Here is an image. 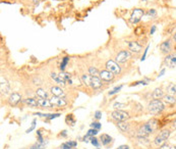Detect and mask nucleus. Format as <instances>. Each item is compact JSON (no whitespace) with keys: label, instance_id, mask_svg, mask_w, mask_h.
<instances>
[{"label":"nucleus","instance_id":"nucleus-1","mask_svg":"<svg viewBox=\"0 0 176 149\" xmlns=\"http://www.w3.org/2000/svg\"><path fill=\"white\" fill-rule=\"evenodd\" d=\"M157 124L156 120H151L148 123L142 125L140 128H138L137 132V137H148L149 135H151L155 130H156V127L155 125Z\"/></svg>","mask_w":176,"mask_h":149},{"label":"nucleus","instance_id":"nucleus-2","mask_svg":"<svg viewBox=\"0 0 176 149\" xmlns=\"http://www.w3.org/2000/svg\"><path fill=\"white\" fill-rule=\"evenodd\" d=\"M165 109V105L160 99H153L148 104V110L152 115H159Z\"/></svg>","mask_w":176,"mask_h":149},{"label":"nucleus","instance_id":"nucleus-3","mask_svg":"<svg viewBox=\"0 0 176 149\" xmlns=\"http://www.w3.org/2000/svg\"><path fill=\"white\" fill-rule=\"evenodd\" d=\"M110 116L115 122H125L130 118L129 113L127 111L122 110V109H115L110 113Z\"/></svg>","mask_w":176,"mask_h":149},{"label":"nucleus","instance_id":"nucleus-4","mask_svg":"<svg viewBox=\"0 0 176 149\" xmlns=\"http://www.w3.org/2000/svg\"><path fill=\"white\" fill-rule=\"evenodd\" d=\"M171 135V131L169 129H165L162 130V131L155 137L154 139V144L157 146H161L162 144L166 143V141L168 140V138L170 137Z\"/></svg>","mask_w":176,"mask_h":149},{"label":"nucleus","instance_id":"nucleus-5","mask_svg":"<svg viewBox=\"0 0 176 149\" xmlns=\"http://www.w3.org/2000/svg\"><path fill=\"white\" fill-rule=\"evenodd\" d=\"M144 15H145L144 9L143 8H135L132 10V12H131L130 18H129L130 24L135 25V24H137V23H140Z\"/></svg>","mask_w":176,"mask_h":149},{"label":"nucleus","instance_id":"nucleus-6","mask_svg":"<svg viewBox=\"0 0 176 149\" xmlns=\"http://www.w3.org/2000/svg\"><path fill=\"white\" fill-rule=\"evenodd\" d=\"M105 66H106V69L111 72V73H113L114 74H119L121 73V67L119 66V64H117L116 61H114L112 59L107 60Z\"/></svg>","mask_w":176,"mask_h":149},{"label":"nucleus","instance_id":"nucleus-7","mask_svg":"<svg viewBox=\"0 0 176 149\" xmlns=\"http://www.w3.org/2000/svg\"><path fill=\"white\" fill-rule=\"evenodd\" d=\"M131 57V53L129 50H121L120 52L117 53L116 57H115V61L117 64H125L128 59Z\"/></svg>","mask_w":176,"mask_h":149},{"label":"nucleus","instance_id":"nucleus-8","mask_svg":"<svg viewBox=\"0 0 176 149\" xmlns=\"http://www.w3.org/2000/svg\"><path fill=\"white\" fill-rule=\"evenodd\" d=\"M50 102L52 103V105L54 107H64V106L67 105V101L65 100V98H62V97H57V96H51L50 98Z\"/></svg>","mask_w":176,"mask_h":149},{"label":"nucleus","instance_id":"nucleus-9","mask_svg":"<svg viewBox=\"0 0 176 149\" xmlns=\"http://www.w3.org/2000/svg\"><path fill=\"white\" fill-rule=\"evenodd\" d=\"M164 64L166 66L170 67V69H173V67L176 66V52H172L169 53L164 58Z\"/></svg>","mask_w":176,"mask_h":149},{"label":"nucleus","instance_id":"nucleus-10","mask_svg":"<svg viewBox=\"0 0 176 149\" xmlns=\"http://www.w3.org/2000/svg\"><path fill=\"white\" fill-rule=\"evenodd\" d=\"M22 101V95L17 92H13L9 95L8 103L10 106H16L20 102Z\"/></svg>","mask_w":176,"mask_h":149},{"label":"nucleus","instance_id":"nucleus-11","mask_svg":"<svg viewBox=\"0 0 176 149\" xmlns=\"http://www.w3.org/2000/svg\"><path fill=\"white\" fill-rule=\"evenodd\" d=\"M126 44H127L128 50H129L130 52L137 53H137H140V51H142V45L137 41H127Z\"/></svg>","mask_w":176,"mask_h":149},{"label":"nucleus","instance_id":"nucleus-12","mask_svg":"<svg viewBox=\"0 0 176 149\" xmlns=\"http://www.w3.org/2000/svg\"><path fill=\"white\" fill-rule=\"evenodd\" d=\"M0 88H1V93L4 95L9 94V92H10V84L3 76H1V78H0Z\"/></svg>","mask_w":176,"mask_h":149},{"label":"nucleus","instance_id":"nucleus-13","mask_svg":"<svg viewBox=\"0 0 176 149\" xmlns=\"http://www.w3.org/2000/svg\"><path fill=\"white\" fill-rule=\"evenodd\" d=\"M115 74L111 72H109L108 69H104V71H100L99 77L101 78L102 81H105V82H111L113 81Z\"/></svg>","mask_w":176,"mask_h":149},{"label":"nucleus","instance_id":"nucleus-14","mask_svg":"<svg viewBox=\"0 0 176 149\" xmlns=\"http://www.w3.org/2000/svg\"><path fill=\"white\" fill-rule=\"evenodd\" d=\"M171 49H172V45H171V40L169 39L160 44V50L163 54H169L171 52Z\"/></svg>","mask_w":176,"mask_h":149},{"label":"nucleus","instance_id":"nucleus-15","mask_svg":"<svg viewBox=\"0 0 176 149\" xmlns=\"http://www.w3.org/2000/svg\"><path fill=\"white\" fill-rule=\"evenodd\" d=\"M37 101H38L39 107L41 108H53L54 106L52 105V103L50 102V100L46 99V98H41V97H37Z\"/></svg>","mask_w":176,"mask_h":149},{"label":"nucleus","instance_id":"nucleus-16","mask_svg":"<svg viewBox=\"0 0 176 149\" xmlns=\"http://www.w3.org/2000/svg\"><path fill=\"white\" fill-rule=\"evenodd\" d=\"M50 92L53 96H57V97H62V98H65V93L63 91L62 88L58 87V86H52L50 88Z\"/></svg>","mask_w":176,"mask_h":149},{"label":"nucleus","instance_id":"nucleus-17","mask_svg":"<svg viewBox=\"0 0 176 149\" xmlns=\"http://www.w3.org/2000/svg\"><path fill=\"white\" fill-rule=\"evenodd\" d=\"M92 78L93 76H91L90 74H83L81 76V81L87 87H91L92 86Z\"/></svg>","mask_w":176,"mask_h":149},{"label":"nucleus","instance_id":"nucleus-18","mask_svg":"<svg viewBox=\"0 0 176 149\" xmlns=\"http://www.w3.org/2000/svg\"><path fill=\"white\" fill-rule=\"evenodd\" d=\"M116 125L118 127V129L123 133H129L130 130V125L127 122H116Z\"/></svg>","mask_w":176,"mask_h":149},{"label":"nucleus","instance_id":"nucleus-19","mask_svg":"<svg viewBox=\"0 0 176 149\" xmlns=\"http://www.w3.org/2000/svg\"><path fill=\"white\" fill-rule=\"evenodd\" d=\"M23 102H25V103L27 104L29 107H31V108H37V107H39L38 101H37L36 98L28 97V98H25V100H23Z\"/></svg>","mask_w":176,"mask_h":149},{"label":"nucleus","instance_id":"nucleus-20","mask_svg":"<svg viewBox=\"0 0 176 149\" xmlns=\"http://www.w3.org/2000/svg\"><path fill=\"white\" fill-rule=\"evenodd\" d=\"M112 141H113L112 137L110 136V135H108V134H102L100 136V142L102 143L103 146H108Z\"/></svg>","mask_w":176,"mask_h":149},{"label":"nucleus","instance_id":"nucleus-21","mask_svg":"<svg viewBox=\"0 0 176 149\" xmlns=\"http://www.w3.org/2000/svg\"><path fill=\"white\" fill-rule=\"evenodd\" d=\"M102 86H103V83H102V80H101L100 77H93L92 86H91V87H92L94 90H97V89H100Z\"/></svg>","mask_w":176,"mask_h":149},{"label":"nucleus","instance_id":"nucleus-22","mask_svg":"<svg viewBox=\"0 0 176 149\" xmlns=\"http://www.w3.org/2000/svg\"><path fill=\"white\" fill-rule=\"evenodd\" d=\"M163 100H164V102H166L169 105H174L176 103V97L174 95H170V94L164 95Z\"/></svg>","mask_w":176,"mask_h":149},{"label":"nucleus","instance_id":"nucleus-23","mask_svg":"<svg viewBox=\"0 0 176 149\" xmlns=\"http://www.w3.org/2000/svg\"><path fill=\"white\" fill-rule=\"evenodd\" d=\"M152 97L153 99H162L164 97V91L161 88H156L152 93Z\"/></svg>","mask_w":176,"mask_h":149},{"label":"nucleus","instance_id":"nucleus-24","mask_svg":"<svg viewBox=\"0 0 176 149\" xmlns=\"http://www.w3.org/2000/svg\"><path fill=\"white\" fill-rule=\"evenodd\" d=\"M51 78L53 79V81H55V83H57L58 85H61V86H64L66 85V83L64 82V81L62 80V78L59 76V74H56V73H51Z\"/></svg>","mask_w":176,"mask_h":149},{"label":"nucleus","instance_id":"nucleus-25","mask_svg":"<svg viewBox=\"0 0 176 149\" xmlns=\"http://www.w3.org/2000/svg\"><path fill=\"white\" fill-rule=\"evenodd\" d=\"M36 95L37 97H41V98H46L48 99L49 94L46 90H44L43 88H37L36 89Z\"/></svg>","mask_w":176,"mask_h":149},{"label":"nucleus","instance_id":"nucleus-26","mask_svg":"<svg viewBox=\"0 0 176 149\" xmlns=\"http://www.w3.org/2000/svg\"><path fill=\"white\" fill-rule=\"evenodd\" d=\"M65 123H66V124L68 125V126H70V127H73V126L76 125V123L74 115H72V113H69V115H67L66 118H65Z\"/></svg>","mask_w":176,"mask_h":149},{"label":"nucleus","instance_id":"nucleus-27","mask_svg":"<svg viewBox=\"0 0 176 149\" xmlns=\"http://www.w3.org/2000/svg\"><path fill=\"white\" fill-rule=\"evenodd\" d=\"M166 91H167L168 94L170 95H176V84L174 83H170L166 88Z\"/></svg>","mask_w":176,"mask_h":149},{"label":"nucleus","instance_id":"nucleus-28","mask_svg":"<svg viewBox=\"0 0 176 149\" xmlns=\"http://www.w3.org/2000/svg\"><path fill=\"white\" fill-rule=\"evenodd\" d=\"M47 143H48V141H44V142L38 141V142H36L34 145H32L29 149H44L45 146L47 145Z\"/></svg>","mask_w":176,"mask_h":149},{"label":"nucleus","instance_id":"nucleus-29","mask_svg":"<svg viewBox=\"0 0 176 149\" xmlns=\"http://www.w3.org/2000/svg\"><path fill=\"white\" fill-rule=\"evenodd\" d=\"M68 61H69V56H64V57L62 58L61 64H60V66H59L60 71L64 72V69H65V67H66L67 64H68Z\"/></svg>","mask_w":176,"mask_h":149},{"label":"nucleus","instance_id":"nucleus-30","mask_svg":"<svg viewBox=\"0 0 176 149\" xmlns=\"http://www.w3.org/2000/svg\"><path fill=\"white\" fill-rule=\"evenodd\" d=\"M89 74L93 77H99L100 71H98V69L95 66H90L89 67Z\"/></svg>","mask_w":176,"mask_h":149},{"label":"nucleus","instance_id":"nucleus-31","mask_svg":"<svg viewBox=\"0 0 176 149\" xmlns=\"http://www.w3.org/2000/svg\"><path fill=\"white\" fill-rule=\"evenodd\" d=\"M123 88V85H120V86H117V87H115L113 90H111V91H109L108 93V95L109 96H111V95H114V94H117V93H119L121 91V89Z\"/></svg>","mask_w":176,"mask_h":149},{"label":"nucleus","instance_id":"nucleus-32","mask_svg":"<svg viewBox=\"0 0 176 149\" xmlns=\"http://www.w3.org/2000/svg\"><path fill=\"white\" fill-rule=\"evenodd\" d=\"M124 107H126L125 103H121V102H115L113 104V108L114 109H122Z\"/></svg>","mask_w":176,"mask_h":149},{"label":"nucleus","instance_id":"nucleus-33","mask_svg":"<svg viewBox=\"0 0 176 149\" xmlns=\"http://www.w3.org/2000/svg\"><path fill=\"white\" fill-rule=\"evenodd\" d=\"M90 140H91V143L93 144L95 147H99L100 146V143H99V140H98L96 137H91L90 138Z\"/></svg>","mask_w":176,"mask_h":149},{"label":"nucleus","instance_id":"nucleus-34","mask_svg":"<svg viewBox=\"0 0 176 149\" xmlns=\"http://www.w3.org/2000/svg\"><path fill=\"white\" fill-rule=\"evenodd\" d=\"M36 122H37V120H36V118H34V120H33V122H32V126L27 130V131H25L27 134H29V133H31L33 130H35V128H36Z\"/></svg>","mask_w":176,"mask_h":149},{"label":"nucleus","instance_id":"nucleus-35","mask_svg":"<svg viewBox=\"0 0 176 149\" xmlns=\"http://www.w3.org/2000/svg\"><path fill=\"white\" fill-rule=\"evenodd\" d=\"M91 128H93V129H96V130H100L101 128H102V125L100 124L99 122H94L91 124Z\"/></svg>","mask_w":176,"mask_h":149},{"label":"nucleus","instance_id":"nucleus-36","mask_svg":"<svg viewBox=\"0 0 176 149\" xmlns=\"http://www.w3.org/2000/svg\"><path fill=\"white\" fill-rule=\"evenodd\" d=\"M147 15H150L151 18H156L157 11L155 10V9H149V10H148V12H147Z\"/></svg>","mask_w":176,"mask_h":149},{"label":"nucleus","instance_id":"nucleus-37","mask_svg":"<svg viewBox=\"0 0 176 149\" xmlns=\"http://www.w3.org/2000/svg\"><path fill=\"white\" fill-rule=\"evenodd\" d=\"M149 48H150V44H148V45H147V47L145 48L144 54H143L142 58H140V61H144V60L145 59V57H147V54H148V50H149Z\"/></svg>","mask_w":176,"mask_h":149},{"label":"nucleus","instance_id":"nucleus-38","mask_svg":"<svg viewBox=\"0 0 176 149\" xmlns=\"http://www.w3.org/2000/svg\"><path fill=\"white\" fill-rule=\"evenodd\" d=\"M94 118H95L97 121L101 120V118H102V112H101L100 110H96L95 113H94Z\"/></svg>","mask_w":176,"mask_h":149},{"label":"nucleus","instance_id":"nucleus-39","mask_svg":"<svg viewBox=\"0 0 176 149\" xmlns=\"http://www.w3.org/2000/svg\"><path fill=\"white\" fill-rule=\"evenodd\" d=\"M147 84H148V83L145 82V81H137V82L131 84L130 87H133V86H137V85H147Z\"/></svg>","mask_w":176,"mask_h":149},{"label":"nucleus","instance_id":"nucleus-40","mask_svg":"<svg viewBox=\"0 0 176 149\" xmlns=\"http://www.w3.org/2000/svg\"><path fill=\"white\" fill-rule=\"evenodd\" d=\"M159 149H171V146L167 143H164L161 146H159Z\"/></svg>","mask_w":176,"mask_h":149},{"label":"nucleus","instance_id":"nucleus-41","mask_svg":"<svg viewBox=\"0 0 176 149\" xmlns=\"http://www.w3.org/2000/svg\"><path fill=\"white\" fill-rule=\"evenodd\" d=\"M60 148H61V149H72V148L68 145V144L66 143V142H65V143H63L62 145L60 146Z\"/></svg>","mask_w":176,"mask_h":149},{"label":"nucleus","instance_id":"nucleus-42","mask_svg":"<svg viewBox=\"0 0 176 149\" xmlns=\"http://www.w3.org/2000/svg\"><path fill=\"white\" fill-rule=\"evenodd\" d=\"M59 136L62 137V138H65V137L67 136V131H66V130H63V131L59 134Z\"/></svg>","mask_w":176,"mask_h":149},{"label":"nucleus","instance_id":"nucleus-43","mask_svg":"<svg viewBox=\"0 0 176 149\" xmlns=\"http://www.w3.org/2000/svg\"><path fill=\"white\" fill-rule=\"evenodd\" d=\"M156 30H157L156 26H152L151 30H150V34H151V35H153V34L155 33V32H156Z\"/></svg>","mask_w":176,"mask_h":149},{"label":"nucleus","instance_id":"nucleus-44","mask_svg":"<svg viewBox=\"0 0 176 149\" xmlns=\"http://www.w3.org/2000/svg\"><path fill=\"white\" fill-rule=\"evenodd\" d=\"M117 149H129V146L128 145H121V146H119Z\"/></svg>","mask_w":176,"mask_h":149},{"label":"nucleus","instance_id":"nucleus-45","mask_svg":"<svg viewBox=\"0 0 176 149\" xmlns=\"http://www.w3.org/2000/svg\"><path fill=\"white\" fill-rule=\"evenodd\" d=\"M165 72H166V69H162L161 72H160V73H159V74H158V77H162L164 74H165Z\"/></svg>","mask_w":176,"mask_h":149},{"label":"nucleus","instance_id":"nucleus-46","mask_svg":"<svg viewBox=\"0 0 176 149\" xmlns=\"http://www.w3.org/2000/svg\"><path fill=\"white\" fill-rule=\"evenodd\" d=\"M172 128H173V129H175V130H176V120L174 121V122L172 123Z\"/></svg>","mask_w":176,"mask_h":149},{"label":"nucleus","instance_id":"nucleus-47","mask_svg":"<svg viewBox=\"0 0 176 149\" xmlns=\"http://www.w3.org/2000/svg\"><path fill=\"white\" fill-rule=\"evenodd\" d=\"M39 3H40V0H34V4H35V5H38Z\"/></svg>","mask_w":176,"mask_h":149},{"label":"nucleus","instance_id":"nucleus-48","mask_svg":"<svg viewBox=\"0 0 176 149\" xmlns=\"http://www.w3.org/2000/svg\"><path fill=\"white\" fill-rule=\"evenodd\" d=\"M173 39H174V41L176 42V32H175V34H174V36H173Z\"/></svg>","mask_w":176,"mask_h":149},{"label":"nucleus","instance_id":"nucleus-49","mask_svg":"<svg viewBox=\"0 0 176 149\" xmlns=\"http://www.w3.org/2000/svg\"><path fill=\"white\" fill-rule=\"evenodd\" d=\"M144 1H149V2H151V1H153V0H144Z\"/></svg>","mask_w":176,"mask_h":149},{"label":"nucleus","instance_id":"nucleus-50","mask_svg":"<svg viewBox=\"0 0 176 149\" xmlns=\"http://www.w3.org/2000/svg\"><path fill=\"white\" fill-rule=\"evenodd\" d=\"M174 149H176V146H175V147H174Z\"/></svg>","mask_w":176,"mask_h":149},{"label":"nucleus","instance_id":"nucleus-51","mask_svg":"<svg viewBox=\"0 0 176 149\" xmlns=\"http://www.w3.org/2000/svg\"><path fill=\"white\" fill-rule=\"evenodd\" d=\"M97 149H100V148H97Z\"/></svg>","mask_w":176,"mask_h":149}]
</instances>
